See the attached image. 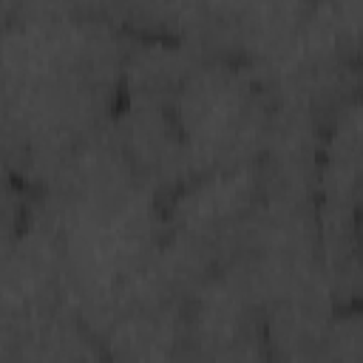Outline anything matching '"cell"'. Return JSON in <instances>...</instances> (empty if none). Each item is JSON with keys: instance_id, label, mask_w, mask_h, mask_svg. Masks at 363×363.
Listing matches in <instances>:
<instances>
[{"instance_id": "6da1fadb", "label": "cell", "mask_w": 363, "mask_h": 363, "mask_svg": "<svg viewBox=\"0 0 363 363\" xmlns=\"http://www.w3.org/2000/svg\"><path fill=\"white\" fill-rule=\"evenodd\" d=\"M128 43L96 14L6 23L3 136L23 184H48L65 156L119 108Z\"/></svg>"}, {"instance_id": "7a4b0ae2", "label": "cell", "mask_w": 363, "mask_h": 363, "mask_svg": "<svg viewBox=\"0 0 363 363\" xmlns=\"http://www.w3.org/2000/svg\"><path fill=\"white\" fill-rule=\"evenodd\" d=\"M170 108L190 176L261 159L272 94L244 60L204 54Z\"/></svg>"}, {"instance_id": "3957f363", "label": "cell", "mask_w": 363, "mask_h": 363, "mask_svg": "<svg viewBox=\"0 0 363 363\" xmlns=\"http://www.w3.org/2000/svg\"><path fill=\"white\" fill-rule=\"evenodd\" d=\"M261 199L258 162L196 173L167 196L164 230L204 247L224 264Z\"/></svg>"}, {"instance_id": "277c9868", "label": "cell", "mask_w": 363, "mask_h": 363, "mask_svg": "<svg viewBox=\"0 0 363 363\" xmlns=\"http://www.w3.org/2000/svg\"><path fill=\"white\" fill-rule=\"evenodd\" d=\"M184 346L199 357H261L269 352L264 306L235 267H216L190 295Z\"/></svg>"}, {"instance_id": "5b68a950", "label": "cell", "mask_w": 363, "mask_h": 363, "mask_svg": "<svg viewBox=\"0 0 363 363\" xmlns=\"http://www.w3.org/2000/svg\"><path fill=\"white\" fill-rule=\"evenodd\" d=\"M207 51L187 40L139 37L128 43L122 65V94L130 99L173 102L187 74Z\"/></svg>"}, {"instance_id": "8992f818", "label": "cell", "mask_w": 363, "mask_h": 363, "mask_svg": "<svg viewBox=\"0 0 363 363\" xmlns=\"http://www.w3.org/2000/svg\"><path fill=\"white\" fill-rule=\"evenodd\" d=\"M113 23L139 37H167L199 45L207 26V0H125Z\"/></svg>"}, {"instance_id": "52a82bcc", "label": "cell", "mask_w": 363, "mask_h": 363, "mask_svg": "<svg viewBox=\"0 0 363 363\" xmlns=\"http://www.w3.org/2000/svg\"><path fill=\"white\" fill-rule=\"evenodd\" d=\"M320 354H329V357H363V306L335 315V320H332V326L326 332V343H323Z\"/></svg>"}, {"instance_id": "ba28073f", "label": "cell", "mask_w": 363, "mask_h": 363, "mask_svg": "<svg viewBox=\"0 0 363 363\" xmlns=\"http://www.w3.org/2000/svg\"><path fill=\"white\" fill-rule=\"evenodd\" d=\"M125 6V0H85V11L88 14H96V17H105V20H116L119 9Z\"/></svg>"}, {"instance_id": "9c48e42d", "label": "cell", "mask_w": 363, "mask_h": 363, "mask_svg": "<svg viewBox=\"0 0 363 363\" xmlns=\"http://www.w3.org/2000/svg\"><path fill=\"white\" fill-rule=\"evenodd\" d=\"M357 238H360V258H363V201L357 210Z\"/></svg>"}, {"instance_id": "30bf717a", "label": "cell", "mask_w": 363, "mask_h": 363, "mask_svg": "<svg viewBox=\"0 0 363 363\" xmlns=\"http://www.w3.org/2000/svg\"><path fill=\"white\" fill-rule=\"evenodd\" d=\"M360 65H363V54H360Z\"/></svg>"}]
</instances>
